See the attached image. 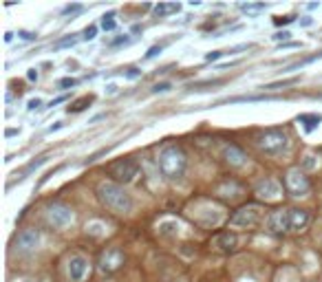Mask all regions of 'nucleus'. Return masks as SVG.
<instances>
[{
	"label": "nucleus",
	"mask_w": 322,
	"mask_h": 282,
	"mask_svg": "<svg viewBox=\"0 0 322 282\" xmlns=\"http://www.w3.org/2000/svg\"><path fill=\"white\" fill-rule=\"evenodd\" d=\"M157 168L161 176L166 179H181L188 170V154L186 150L181 148L179 144H168L159 150V157H157Z\"/></svg>",
	"instance_id": "nucleus-1"
},
{
	"label": "nucleus",
	"mask_w": 322,
	"mask_h": 282,
	"mask_svg": "<svg viewBox=\"0 0 322 282\" xmlns=\"http://www.w3.org/2000/svg\"><path fill=\"white\" fill-rule=\"evenodd\" d=\"M97 198H99V203L113 214H128L133 210V198L124 190V185L115 183V181H102L97 185Z\"/></svg>",
	"instance_id": "nucleus-2"
},
{
	"label": "nucleus",
	"mask_w": 322,
	"mask_h": 282,
	"mask_svg": "<svg viewBox=\"0 0 322 282\" xmlns=\"http://www.w3.org/2000/svg\"><path fill=\"white\" fill-rule=\"evenodd\" d=\"M256 148L263 154H269V157H278V154L287 152L289 148V135L285 128H267L263 130L260 135H256L254 139Z\"/></svg>",
	"instance_id": "nucleus-3"
},
{
	"label": "nucleus",
	"mask_w": 322,
	"mask_h": 282,
	"mask_svg": "<svg viewBox=\"0 0 322 282\" xmlns=\"http://www.w3.org/2000/svg\"><path fill=\"white\" fill-rule=\"evenodd\" d=\"M108 174H111L113 181L119 183V185L133 183L137 179V174H139V163L135 159H119L108 168Z\"/></svg>",
	"instance_id": "nucleus-4"
},
{
	"label": "nucleus",
	"mask_w": 322,
	"mask_h": 282,
	"mask_svg": "<svg viewBox=\"0 0 322 282\" xmlns=\"http://www.w3.org/2000/svg\"><path fill=\"white\" fill-rule=\"evenodd\" d=\"M285 190L291 196H307L311 192V181L300 168H291L285 174Z\"/></svg>",
	"instance_id": "nucleus-5"
},
{
	"label": "nucleus",
	"mask_w": 322,
	"mask_h": 282,
	"mask_svg": "<svg viewBox=\"0 0 322 282\" xmlns=\"http://www.w3.org/2000/svg\"><path fill=\"white\" fill-rule=\"evenodd\" d=\"M126 263V256L119 247H106L104 251L99 254V260H97V269L104 273V276H111V273H117Z\"/></svg>",
	"instance_id": "nucleus-6"
},
{
	"label": "nucleus",
	"mask_w": 322,
	"mask_h": 282,
	"mask_svg": "<svg viewBox=\"0 0 322 282\" xmlns=\"http://www.w3.org/2000/svg\"><path fill=\"white\" fill-rule=\"evenodd\" d=\"M263 218V210L258 205H243L230 216L232 227H256Z\"/></svg>",
	"instance_id": "nucleus-7"
},
{
	"label": "nucleus",
	"mask_w": 322,
	"mask_h": 282,
	"mask_svg": "<svg viewBox=\"0 0 322 282\" xmlns=\"http://www.w3.org/2000/svg\"><path fill=\"white\" fill-rule=\"evenodd\" d=\"M47 220H49V225H53L55 229H64L73 223V210L64 203H51L47 207Z\"/></svg>",
	"instance_id": "nucleus-8"
},
{
	"label": "nucleus",
	"mask_w": 322,
	"mask_h": 282,
	"mask_svg": "<svg viewBox=\"0 0 322 282\" xmlns=\"http://www.w3.org/2000/svg\"><path fill=\"white\" fill-rule=\"evenodd\" d=\"M40 240H42V236L38 229L29 227V229L18 232V236L13 238V249H16L18 254H29V251H35L40 247Z\"/></svg>",
	"instance_id": "nucleus-9"
},
{
	"label": "nucleus",
	"mask_w": 322,
	"mask_h": 282,
	"mask_svg": "<svg viewBox=\"0 0 322 282\" xmlns=\"http://www.w3.org/2000/svg\"><path fill=\"white\" fill-rule=\"evenodd\" d=\"M254 194H256V198H260V201H276V198L283 196V185L276 179H269L267 176V179H260L256 183Z\"/></svg>",
	"instance_id": "nucleus-10"
},
{
	"label": "nucleus",
	"mask_w": 322,
	"mask_h": 282,
	"mask_svg": "<svg viewBox=\"0 0 322 282\" xmlns=\"http://www.w3.org/2000/svg\"><path fill=\"white\" fill-rule=\"evenodd\" d=\"M267 229L276 236H283L291 232V223H289V210H276L267 216Z\"/></svg>",
	"instance_id": "nucleus-11"
},
{
	"label": "nucleus",
	"mask_w": 322,
	"mask_h": 282,
	"mask_svg": "<svg viewBox=\"0 0 322 282\" xmlns=\"http://www.w3.org/2000/svg\"><path fill=\"white\" fill-rule=\"evenodd\" d=\"M221 159L225 166H230V168H243L247 161V154L243 152V148H238L236 144H228V146H223Z\"/></svg>",
	"instance_id": "nucleus-12"
},
{
	"label": "nucleus",
	"mask_w": 322,
	"mask_h": 282,
	"mask_svg": "<svg viewBox=\"0 0 322 282\" xmlns=\"http://www.w3.org/2000/svg\"><path fill=\"white\" fill-rule=\"evenodd\" d=\"M67 271H69V278L73 282H79V280H84L86 278V273H89V260H86L84 256H71L69 258V263H67Z\"/></svg>",
	"instance_id": "nucleus-13"
},
{
	"label": "nucleus",
	"mask_w": 322,
	"mask_h": 282,
	"mask_svg": "<svg viewBox=\"0 0 322 282\" xmlns=\"http://www.w3.org/2000/svg\"><path fill=\"white\" fill-rule=\"evenodd\" d=\"M212 245H214L218 251H223V254H230V251L238 247V236L234 232H221L212 238Z\"/></svg>",
	"instance_id": "nucleus-14"
},
{
	"label": "nucleus",
	"mask_w": 322,
	"mask_h": 282,
	"mask_svg": "<svg viewBox=\"0 0 322 282\" xmlns=\"http://www.w3.org/2000/svg\"><path fill=\"white\" fill-rule=\"evenodd\" d=\"M309 212L307 210H300V207H291L289 210V223H291V232H305L307 225H309Z\"/></svg>",
	"instance_id": "nucleus-15"
},
{
	"label": "nucleus",
	"mask_w": 322,
	"mask_h": 282,
	"mask_svg": "<svg viewBox=\"0 0 322 282\" xmlns=\"http://www.w3.org/2000/svg\"><path fill=\"white\" fill-rule=\"evenodd\" d=\"M181 11V5L179 3H159L155 7V13L159 18H166V16H172V13H179Z\"/></svg>",
	"instance_id": "nucleus-16"
},
{
	"label": "nucleus",
	"mask_w": 322,
	"mask_h": 282,
	"mask_svg": "<svg viewBox=\"0 0 322 282\" xmlns=\"http://www.w3.org/2000/svg\"><path fill=\"white\" fill-rule=\"evenodd\" d=\"M91 102H93V95H86V97H79L77 102H73L67 110H69V113H82V110L89 108Z\"/></svg>",
	"instance_id": "nucleus-17"
},
{
	"label": "nucleus",
	"mask_w": 322,
	"mask_h": 282,
	"mask_svg": "<svg viewBox=\"0 0 322 282\" xmlns=\"http://www.w3.org/2000/svg\"><path fill=\"white\" fill-rule=\"evenodd\" d=\"M298 122L305 124V130H307V132H311V130L322 122V117H320V115H300Z\"/></svg>",
	"instance_id": "nucleus-18"
},
{
	"label": "nucleus",
	"mask_w": 322,
	"mask_h": 282,
	"mask_svg": "<svg viewBox=\"0 0 322 282\" xmlns=\"http://www.w3.org/2000/svg\"><path fill=\"white\" fill-rule=\"evenodd\" d=\"M265 9H267L265 3H247V5H240V11H245V13H260V11H265Z\"/></svg>",
	"instance_id": "nucleus-19"
},
{
	"label": "nucleus",
	"mask_w": 322,
	"mask_h": 282,
	"mask_svg": "<svg viewBox=\"0 0 322 282\" xmlns=\"http://www.w3.org/2000/svg\"><path fill=\"white\" fill-rule=\"evenodd\" d=\"M45 161H47V157H40L38 161H31V163H29V166H25V168H23V172H20V176H18V181H20V179H25V176H27L29 172H31V170L40 168V166H42V163H45Z\"/></svg>",
	"instance_id": "nucleus-20"
},
{
	"label": "nucleus",
	"mask_w": 322,
	"mask_h": 282,
	"mask_svg": "<svg viewBox=\"0 0 322 282\" xmlns=\"http://www.w3.org/2000/svg\"><path fill=\"white\" fill-rule=\"evenodd\" d=\"M296 77H291V79H283V82H274V84H267V86H263L265 91H276V88H283V86H289V84H294Z\"/></svg>",
	"instance_id": "nucleus-21"
},
{
	"label": "nucleus",
	"mask_w": 322,
	"mask_h": 282,
	"mask_svg": "<svg viewBox=\"0 0 322 282\" xmlns=\"http://www.w3.org/2000/svg\"><path fill=\"white\" fill-rule=\"evenodd\" d=\"M102 27H104L106 31H113L115 29V13H106V16L102 18Z\"/></svg>",
	"instance_id": "nucleus-22"
},
{
	"label": "nucleus",
	"mask_w": 322,
	"mask_h": 282,
	"mask_svg": "<svg viewBox=\"0 0 322 282\" xmlns=\"http://www.w3.org/2000/svg\"><path fill=\"white\" fill-rule=\"evenodd\" d=\"M79 38H77V35H69V38H64V40H57L55 44H53V47L55 49H62V47H73V44H75Z\"/></svg>",
	"instance_id": "nucleus-23"
},
{
	"label": "nucleus",
	"mask_w": 322,
	"mask_h": 282,
	"mask_svg": "<svg viewBox=\"0 0 322 282\" xmlns=\"http://www.w3.org/2000/svg\"><path fill=\"white\" fill-rule=\"evenodd\" d=\"M95 35H97V25H89L82 33V40H93Z\"/></svg>",
	"instance_id": "nucleus-24"
},
{
	"label": "nucleus",
	"mask_w": 322,
	"mask_h": 282,
	"mask_svg": "<svg viewBox=\"0 0 322 282\" xmlns=\"http://www.w3.org/2000/svg\"><path fill=\"white\" fill-rule=\"evenodd\" d=\"M172 84L170 82H159V84L152 86V93H166V91H170Z\"/></svg>",
	"instance_id": "nucleus-25"
},
{
	"label": "nucleus",
	"mask_w": 322,
	"mask_h": 282,
	"mask_svg": "<svg viewBox=\"0 0 322 282\" xmlns=\"http://www.w3.org/2000/svg\"><path fill=\"white\" fill-rule=\"evenodd\" d=\"M75 84H77V79H73V77H64V79L57 82L60 88H69V86H75Z\"/></svg>",
	"instance_id": "nucleus-26"
},
{
	"label": "nucleus",
	"mask_w": 322,
	"mask_h": 282,
	"mask_svg": "<svg viewBox=\"0 0 322 282\" xmlns=\"http://www.w3.org/2000/svg\"><path fill=\"white\" fill-rule=\"evenodd\" d=\"M223 55H225V51H210V53L206 55V60L214 62V60H218V57H223Z\"/></svg>",
	"instance_id": "nucleus-27"
},
{
	"label": "nucleus",
	"mask_w": 322,
	"mask_h": 282,
	"mask_svg": "<svg viewBox=\"0 0 322 282\" xmlns=\"http://www.w3.org/2000/svg\"><path fill=\"white\" fill-rule=\"evenodd\" d=\"M139 75H142V71H137V69H126V71H124V77H128V79H135Z\"/></svg>",
	"instance_id": "nucleus-28"
},
{
	"label": "nucleus",
	"mask_w": 322,
	"mask_h": 282,
	"mask_svg": "<svg viewBox=\"0 0 322 282\" xmlns=\"http://www.w3.org/2000/svg\"><path fill=\"white\" fill-rule=\"evenodd\" d=\"M128 42H130V38H126V35H124V38L111 40V42H108V47H119V44H128Z\"/></svg>",
	"instance_id": "nucleus-29"
},
{
	"label": "nucleus",
	"mask_w": 322,
	"mask_h": 282,
	"mask_svg": "<svg viewBox=\"0 0 322 282\" xmlns=\"http://www.w3.org/2000/svg\"><path fill=\"white\" fill-rule=\"evenodd\" d=\"M289 31H278V33H274V40L276 42H283V40H289Z\"/></svg>",
	"instance_id": "nucleus-30"
},
{
	"label": "nucleus",
	"mask_w": 322,
	"mask_h": 282,
	"mask_svg": "<svg viewBox=\"0 0 322 282\" xmlns=\"http://www.w3.org/2000/svg\"><path fill=\"white\" fill-rule=\"evenodd\" d=\"M77 11H82V5H69V7H64L62 13H77Z\"/></svg>",
	"instance_id": "nucleus-31"
},
{
	"label": "nucleus",
	"mask_w": 322,
	"mask_h": 282,
	"mask_svg": "<svg viewBox=\"0 0 322 282\" xmlns=\"http://www.w3.org/2000/svg\"><path fill=\"white\" fill-rule=\"evenodd\" d=\"M157 53H161V47H150L148 53H146V60H150V57H155Z\"/></svg>",
	"instance_id": "nucleus-32"
},
{
	"label": "nucleus",
	"mask_w": 322,
	"mask_h": 282,
	"mask_svg": "<svg viewBox=\"0 0 322 282\" xmlns=\"http://www.w3.org/2000/svg\"><path fill=\"white\" fill-rule=\"evenodd\" d=\"M18 35H20V38H23V40H35V38H38V35H35V33H31V31H20Z\"/></svg>",
	"instance_id": "nucleus-33"
},
{
	"label": "nucleus",
	"mask_w": 322,
	"mask_h": 282,
	"mask_svg": "<svg viewBox=\"0 0 322 282\" xmlns=\"http://www.w3.org/2000/svg\"><path fill=\"white\" fill-rule=\"evenodd\" d=\"M280 49H300V42H285L280 44Z\"/></svg>",
	"instance_id": "nucleus-34"
},
{
	"label": "nucleus",
	"mask_w": 322,
	"mask_h": 282,
	"mask_svg": "<svg viewBox=\"0 0 322 282\" xmlns=\"http://www.w3.org/2000/svg\"><path fill=\"white\" fill-rule=\"evenodd\" d=\"M291 20H294L291 16H287V18H276V20H274V25L280 27V25H287V22H291Z\"/></svg>",
	"instance_id": "nucleus-35"
},
{
	"label": "nucleus",
	"mask_w": 322,
	"mask_h": 282,
	"mask_svg": "<svg viewBox=\"0 0 322 282\" xmlns=\"http://www.w3.org/2000/svg\"><path fill=\"white\" fill-rule=\"evenodd\" d=\"M38 106H40V99L35 97V99H31V102H29V106H27V108H29V110H33V108H38Z\"/></svg>",
	"instance_id": "nucleus-36"
},
{
	"label": "nucleus",
	"mask_w": 322,
	"mask_h": 282,
	"mask_svg": "<svg viewBox=\"0 0 322 282\" xmlns=\"http://www.w3.org/2000/svg\"><path fill=\"white\" fill-rule=\"evenodd\" d=\"M27 77L31 79V82H35V79H38V71H35V69H31V71L27 73Z\"/></svg>",
	"instance_id": "nucleus-37"
},
{
	"label": "nucleus",
	"mask_w": 322,
	"mask_h": 282,
	"mask_svg": "<svg viewBox=\"0 0 322 282\" xmlns=\"http://www.w3.org/2000/svg\"><path fill=\"white\" fill-rule=\"evenodd\" d=\"M62 126H64L62 122H55V124H53V126H51V128H49V132H53V130H60Z\"/></svg>",
	"instance_id": "nucleus-38"
},
{
	"label": "nucleus",
	"mask_w": 322,
	"mask_h": 282,
	"mask_svg": "<svg viewBox=\"0 0 322 282\" xmlns=\"http://www.w3.org/2000/svg\"><path fill=\"white\" fill-rule=\"evenodd\" d=\"M18 132H20L18 128H9V130L5 132V137H13V135H18Z\"/></svg>",
	"instance_id": "nucleus-39"
},
{
	"label": "nucleus",
	"mask_w": 322,
	"mask_h": 282,
	"mask_svg": "<svg viewBox=\"0 0 322 282\" xmlns=\"http://www.w3.org/2000/svg\"><path fill=\"white\" fill-rule=\"evenodd\" d=\"M316 166V161H313V157H307V161H305V168H313Z\"/></svg>",
	"instance_id": "nucleus-40"
},
{
	"label": "nucleus",
	"mask_w": 322,
	"mask_h": 282,
	"mask_svg": "<svg viewBox=\"0 0 322 282\" xmlns=\"http://www.w3.org/2000/svg\"><path fill=\"white\" fill-rule=\"evenodd\" d=\"M106 91L113 95V93H117V86H115V84H108V86H106Z\"/></svg>",
	"instance_id": "nucleus-41"
},
{
	"label": "nucleus",
	"mask_w": 322,
	"mask_h": 282,
	"mask_svg": "<svg viewBox=\"0 0 322 282\" xmlns=\"http://www.w3.org/2000/svg\"><path fill=\"white\" fill-rule=\"evenodd\" d=\"M11 40H13V33L7 31V33H5V42H11Z\"/></svg>",
	"instance_id": "nucleus-42"
},
{
	"label": "nucleus",
	"mask_w": 322,
	"mask_h": 282,
	"mask_svg": "<svg viewBox=\"0 0 322 282\" xmlns=\"http://www.w3.org/2000/svg\"><path fill=\"white\" fill-rule=\"evenodd\" d=\"M64 99H67V97H57V99H53V102H51L49 106H55V104H60V102H64Z\"/></svg>",
	"instance_id": "nucleus-43"
},
{
	"label": "nucleus",
	"mask_w": 322,
	"mask_h": 282,
	"mask_svg": "<svg viewBox=\"0 0 322 282\" xmlns=\"http://www.w3.org/2000/svg\"><path fill=\"white\" fill-rule=\"evenodd\" d=\"M27 282H31V280H27Z\"/></svg>",
	"instance_id": "nucleus-44"
},
{
	"label": "nucleus",
	"mask_w": 322,
	"mask_h": 282,
	"mask_svg": "<svg viewBox=\"0 0 322 282\" xmlns=\"http://www.w3.org/2000/svg\"><path fill=\"white\" fill-rule=\"evenodd\" d=\"M313 282H316V280H313Z\"/></svg>",
	"instance_id": "nucleus-45"
}]
</instances>
